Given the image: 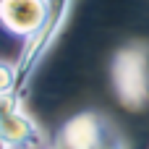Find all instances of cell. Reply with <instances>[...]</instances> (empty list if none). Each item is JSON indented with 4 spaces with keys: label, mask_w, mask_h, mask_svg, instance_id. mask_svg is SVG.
<instances>
[{
    "label": "cell",
    "mask_w": 149,
    "mask_h": 149,
    "mask_svg": "<svg viewBox=\"0 0 149 149\" xmlns=\"http://www.w3.org/2000/svg\"><path fill=\"white\" fill-rule=\"evenodd\" d=\"M71 3L73 0H47V18H45L42 29L31 39H26V45L21 50V58L16 63V94H24L26 92V86H29L34 71L39 68L42 58L55 45L63 24H65V16L71 10Z\"/></svg>",
    "instance_id": "cell-1"
},
{
    "label": "cell",
    "mask_w": 149,
    "mask_h": 149,
    "mask_svg": "<svg viewBox=\"0 0 149 149\" xmlns=\"http://www.w3.org/2000/svg\"><path fill=\"white\" fill-rule=\"evenodd\" d=\"M113 84H115V94L128 110H141L149 102V65L144 47L131 45L115 55Z\"/></svg>",
    "instance_id": "cell-2"
},
{
    "label": "cell",
    "mask_w": 149,
    "mask_h": 149,
    "mask_svg": "<svg viewBox=\"0 0 149 149\" xmlns=\"http://www.w3.org/2000/svg\"><path fill=\"white\" fill-rule=\"evenodd\" d=\"M0 141L8 149H45V134L21 110L18 94H0Z\"/></svg>",
    "instance_id": "cell-3"
},
{
    "label": "cell",
    "mask_w": 149,
    "mask_h": 149,
    "mask_svg": "<svg viewBox=\"0 0 149 149\" xmlns=\"http://www.w3.org/2000/svg\"><path fill=\"white\" fill-rule=\"evenodd\" d=\"M60 141L68 149H126L118 136H113L105 120L94 113L73 115L60 128Z\"/></svg>",
    "instance_id": "cell-4"
},
{
    "label": "cell",
    "mask_w": 149,
    "mask_h": 149,
    "mask_svg": "<svg viewBox=\"0 0 149 149\" xmlns=\"http://www.w3.org/2000/svg\"><path fill=\"white\" fill-rule=\"evenodd\" d=\"M47 18V0H0V26L18 39H31Z\"/></svg>",
    "instance_id": "cell-5"
},
{
    "label": "cell",
    "mask_w": 149,
    "mask_h": 149,
    "mask_svg": "<svg viewBox=\"0 0 149 149\" xmlns=\"http://www.w3.org/2000/svg\"><path fill=\"white\" fill-rule=\"evenodd\" d=\"M16 94V65L0 60V94Z\"/></svg>",
    "instance_id": "cell-6"
},
{
    "label": "cell",
    "mask_w": 149,
    "mask_h": 149,
    "mask_svg": "<svg viewBox=\"0 0 149 149\" xmlns=\"http://www.w3.org/2000/svg\"><path fill=\"white\" fill-rule=\"evenodd\" d=\"M0 149H8V147H5V144H3V141H0Z\"/></svg>",
    "instance_id": "cell-7"
}]
</instances>
